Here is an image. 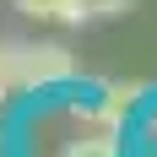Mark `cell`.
<instances>
[{"instance_id": "3957f363", "label": "cell", "mask_w": 157, "mask_h": 157, "mask_svg": "<svg viewBox=\"0 0 157 157\" xmlns=\"http://www.w3.org/2000/svg\"><path fill=\"white\" fill-rule=\"evenodd\" d=\"M141 98H146V81H109L98 109L109 114L114 125H125V114H136V103H141Z\"/></svg>"}, {"instance_id": "8992f818", "label": "cell", "mask_w": 157, "mask_h": 157, "mask_svg": "<svg viewBox=\"0 0 157 157\" xmlns=\"http://www.w3.org/2000/svg\"><path fill=\"white\" fill-rule=\"evenodd\" d=\"M87 6H92V16H125L136 0H87Z\"/></svg>"}, {"instance_id": "5b68a950", "label": "cell", "mask_w": 157, "mask_h": 157, "mask_svg": "<svg viewBox=\"0 0 157 157\" xmlns=\"http://www.w3.org/2000/svg\"><path fill=\"white\" fill-rule=\"evenodd\" d=\"M65 157H119V146H114V136H76L65 146Z\"/></svg>"}, {"instance_id": "7a4b0ae2", "label": "cell", "mask_w": 157, "mask_h": 157, "mask_svg": "<svg viewBox=\"0 0 157 157\" xmlns=\"http://www.w3.org/2000/svg\"><path fill=\"white\" fill-rule=\"evenodd\" d=\"M16 11L33 16V22H65V27H81V22L92 16V6H87V0H16Z\"/></svg>"}, {"instance_id": "277c9868", "label": "cell", "mask_w": 157, "mask_h": 157, "mask_svg": "<svg viewBox=\"0 0 157 157\" xmlns=\"http://www.w3.org/2000/svg\"><path fill=\"white\" fill-rule=\"evenodd\" d=\"M11 92H22V44L0 38V103Z\"/></svg>"}, {"instance_id": "6da1fadb", "label": "cell", "mask_w": 157, "mask_h": 157, "mask_svg": "<svg viewBox=\"0 0 157 157\" xmlns=\"http://www.w3.org/2000/svg\"><path fill=\"white\" fill-rule=\"evenodd\" d=\"M76 60L65 44H22V87H60L71 81Z\"/></svg>"}]
</instances>
